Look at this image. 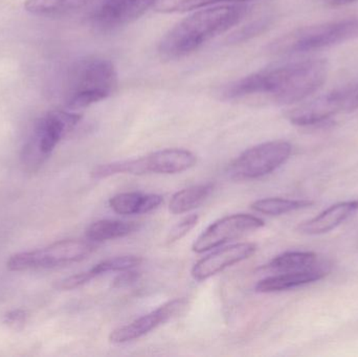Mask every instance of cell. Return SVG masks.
I'll return each mask as SVG.
<instances>
[{
	"mask_svg": "<svg viewBox=\"0 0 358 357\" xmlns=\"http://www.w3.org/2000/svg\"><path fill=\"white\" fill-rule=\"evenodd\" d=\"M328 64L323 59L301 61L257 71L223 88L225 100L268 94L280 104L301 102L315 94L327 79Z\"/></svg>",
	"mask_w": 358,
	"mask_h": 357,
	"instance_id": "6da1fadb",
	"label": "cell"
},
{
	"mask_svg": "<svg viewBox=\"0 0 358 357\" xmlns=\"http://www.w3.org/2000/svg\"><path fill=\"white\" fill-rule=\"evenodd\" d=\"M248 12V6L243 3L199 8L179 21L162 38L159 57L173 61L193 54L206 42L241 22Z\"/></svg>",
	"mask_w": 358,
	"mask_h": 357,
	"instance_id": "7a4b0ae2",
	"label": "cell"
},
{
	"mask_svg": "<svg viewBox=\"0 0 358 357\" xmlns=\"http://www.w3.org/2000/svg\"><path fill=\"white\" fill-rule=\"evenodd\" d=\"M117 73L108 59L87 57L71 65L65 83V108L77 111L106 100L117 89Z\"/></svg>",
	"mask_w": 358,
	"mask_h": 357,
	"instance_id": "3957f363",
	"label": "cell"
},
{
	"mask_svg": "<svg viewBox=\"0 0 358 357\" xmlns=\"http://www.w3.org/2000/svg\"><path fill=\"white\" fill-rule=\"evenodd\" d=\"M81 115L73 110H52L42 117L34 128L22 149L23 165L36 171L52 154L57 145L81 121Z\"/></svg>",
	"mask_w": 358,
	"mask_h": 357,
	"instance_id": "277c9868",
	"label": "cell"
},
{
	"mask_svg": "<svg viewBox=\"0 0 358 357\" xmlns=\"http://www.w3.org/2000/svg\"><path fill=\"white\" fill-rule=\"evenodd\" d=\"M358 37V19H346L296 29L271 46L275 54L313 52Z\"/></svg>",
	"mask_w": 358,
	"mask_h": 357,
	"instance_id": "5b68a950",
	"label": "cell"
},
{
	"mask_svg": "<svg viewBox=\"0 0 358 357\" xmlns=\"http://www.w3.org/2000/svg\"><path fill=\"white\" fill-rule=\"evenodd\" d=\"M196 163L197 159L191 151L178 148L164 149L140 159L98 166L92 171V176L101 180L117 174H178L191 169Z\"/></svg>",
	"mask_w": 358,
	"mask_h": 357,
	"instance_id": "8992f818",
	"label": "cell"
},
{
	"mask_svg": "<svg viewBox=\"0 0 358 357\" xmlns=\"http://www.w3.org/2000/svg\"><path fill=\"white\" fill-rule=\"evenodd\" d=\"M94 251V245L92 241L69 239L52 243L43 249L17 254L10 258L6 265L12 272L48 270L77 263L88 258Z\"/></svg>",
	"mask_w": 358,
	"mask_h": 357,
	"instance_id": "52a82bcc",
	"label": "cell"
},
{
	"mask_svg": "<svg viewBox=\"0 0 358 357\" xmlns=\"http://www.w3.org/2000/svg\"><path fill=\"white\" fill-rule=\"evenodd\" d=\"M292 146L285 140H271L244 151L229 166V175L238 180H257L273 173L289 159Z\"/></svg>",
	"mask_w": 358,
	"mask_h": 357,
	"instance_id": "ba28073f",
	"label": "cell"
},
{
	"mask_svg": "<svg viewBox=\"0 0 358 357\" xmlns=\"http://www.w3.org/2000/svg\"><path fill=\"white\" fill-rule=\"evenodd\" d=\"M264 226V221L248 214H234L225 216L210 224L196 239L192 249L197 254L216 249L229 241L240 238Z\"/></svg>",
	"mask_w": 358,
	"mask_h": 357,
	"instance_id": "9c48e42d",
	"label": "cell"
},
{
	"mask_svg": "<svg viewBox=\"0 0 358 357\" xmlns=\"http://www.w3.org/2000/svg\"><path fill=\"white\" fill-rule=\"evenodd\" d=\"M159 0H106L90 15L92 25L101 31H113L138 20Z\"/></svg>",
	"mask_w": 358,
	"mask_h": 357,
	"instance_id": "30bf717a",
	"label": "cell"
},
{
	"mask_svg": "<svg viewBox=\"0 0 358 357\" xmlns=\"http://www.w3.org/2000/svg\"><path fill=\"white\" fill-rule=\"evenodd\" d=\"M185 306L187 301L183 299L167 302L130 324L115 329L109 335V341L113 344H126L141 339L173 319Z\"/></svg>",
	"mask_w": 358,
	"mask_h": 357,
	"instance_id": "8fae6325",
	"label": "cell"
},
{
	"mask_svg": "<svg viewBox=\"0 0 358 357\" xmlns=\"http://www.w3.org/2000/svg\"><path fill=\"white\" fill-rule=\"evenodd\" d=\"M256 251L257 245L250 242L237 243L217 249L196 262L192 268V277L196 281L208 280L225 268H231L252 257Z\"/></svg>",
	"mask_w": 358,
	"mask_h": 357,
	"instance_id": "7c38bea8",
	"label": "cell"
},
{
	"mask_svg": "<svg viewBox=\"0 0 358 357\" xmlns=\"http://www.w3.org/2000/svg\"><path fill=\"white\" fill-rule=\"evenodd\" d=\"M358 210L357 201H343L336 203L315 217L302 222L298 226L299 232L310 236L326 234L336 230L344 224Z\"/></svg>",
	"mask_w": 358,
	"mask_h": 357,
	"instance_id": "4fadbf2b",
	"label": "cell"
},
{
	"mask_svg": "<svg viewBox=\"0 0 358 357\" xmlns=\"http://www.w3.org/2000/svg\"><path fill=\"white\" fill-rule=\"evenodd\" d=\"M325 265L299 272H280L259 281L255 289L257 293H271L298 289L310 283L317 282L327 276Z\"/></svg>",
	"mask_w": 358,
	"mask_h": 357,
	"instance_id": "5bb4252c",
	"label": "cell"
},
{
	"mask_svg": "<svg viewBox=\"0 0 358 357\" xmlns=\"http://www.w3.org/2000/svg\"><path fill=\"white\" fill-rule=\"evenodd\" d=\"M106 0H27L24 8L35 16L62 17L88 12L90 15Z\"/></svg>",
	"mask_w": 358,
	"mask_h": 357,
	"instance_id": "9a60e30c",
	"label": "cell"
},
{
	"mask_svg": "<svg viewBox=\"0 0 358 357\" xmlns=\"http://www.w3.org/2000/svg\"><path fill=\"white\" fill-rule=\"evenodd\" d=\"M164 203L163 196L157 194H142L126 192L115 195L109 199L110 209L119 215H136L155 211Z\"/></svg>",
	"mask_w": 358,
	"mask_h": 357,
	"instance_id": "2e32d148",
	"label": "cell"
},
{
	"mask_svg": "<svg viewBox=\"0 0 358 357\" xmlns=\"http://www.w3.org/2000/svg\"><path fill=\"white\" fill-rule=\"evenodd\" d=\"M321 265L324 264L320 263L317 256L313 252H287L273 258L265 268L280 274L311 270Z\"/></svg>",
	"mask_w": 358,
	"mask_h": 357,
	"instance_id": "e0dca14e",
	"label": "cell"
},
{
	"mask_svg": "<svg viewBox=\"0 0 358 357\" xmlns=\"http://www.w3.org/2000/svg\"><path fill=\"white\" fill-rule=\"evenodd\" d=\"M138 228V224L134 222L111 219L99 220L88 226L86 230V237L92 242H103V241L129 236Z\"/></svg>",
	"mask_w": 358,
	"mask_h": 357,
	"instance_id": "ac0fdd59",
	"label": "cell"
},
{
	"mask_svg": "<svg viewBox=\"0 0 358 357\" xmlns=\"http://www.w3.org/2000/svg\"><path fill=\"white\" fill-rule=\"evenodd\" d=\"M212 184H197L178 191L172 196L169 203V211L174 215L187 213L200 207L213 192Z\"/></svg>",
	"mask_w": 358,
	"mask_h": 357,
	"instance_id": "d6986e66",
	"label": "cell"
},
{
	"mask_svg": "<svg viewBox=\"0 0 358 357\" xmlns=\"http://www.w3.org/2000/svg\"><path fill=\"white\" fill-rule=\"evenodd\" d=\"M313 205V201L307 199H286L273 197V198L259 199L252 203V209L260 214L268 216H279L292 213L299 210L306 209Z\"/></svg>",
	"mask_w": 358,
	"mask_h": 357,
	"instance_id": "ffe728a7",
	"label": "cell"
},
{
	"mask_svg": "<svg viewBox=\"0 0 358 357\" xmlns=\"http://www.w3.org/2000/svg\"><path fill=\"white\" fill-rule=\"evenodd\" d=\"M142 262V258L138 257V256H121V257L104 260V261L96 264L90 270L94 278H96V277L102 276V275L107 274V272H122L128 270H134V268L140 265Z\"/></svg>",
	"mask_w": 358,
	"mask_h": 357,
	"instance_id": "44dd1931",
	"label": "cell"
},
{
	"mask_svg": "<svg viewBox=\"0 0 358 357\" xmlns=\"http://www.w3.org/2000/svg\"><path fill=\"white\" fill-rule=\"evenodd\" d=\"M250 1V0H178L171 6L164 8V12L183 13L189 10H199V8H208L210 6H216L222 2L229 3H242V2Z\"/></svg>",
	"mask_w": 358,
	"mask_h": 357,
	"instance_id": "7402d4cb",
	"label": "cell"
},
{
	"mask_svg": "<svg viewBox=\"0 0 358 357\" xmlns=\"http://www.w3.org/2000/svg\"><path fill=\"white\" fill-rule=\"evenodd\" d=\"M199 217L198 215H191L189 217H185V219L179 221L176 226H173L171 231H170L169 236H168V243L176 242V241L180 240L181 238L189 234V231L193 230L195 228L196 224H198Z\"/></svg>",
	"mask_w": 358,
	"mask_h": 357,
	"instance_id": "603a6c76",
	"label": "cell"
},
{
	"mask_svg": "<svg viewBox=\"0 0 358 357\" xmlns=\"http://www.w3.org/2000/svg\"><path fill=\"white\" fill-rule=\"evenodd\" d=\"M341 111H353L358 109V85L338 90Z\"/></svg>",
	"mask_w": 358,
	"mask_h": 357,
	"instance_id": "cb8c5ba5",
	"label": "cell"
},
{
	"mask_svg": "<svg viewBox=\"0 0 358 357\" xmlns=\"http://www.w3.org/2000/svg\"><path fill=\"white\" fill-rule=\"evenodd\" d=\"M94 278L90 270L87 272H80V274L73 275V276L69 277L59 283L58 287L63 291H71V289H78L82 285L86 284Z\"/></svg>",
	"mask_w": 358,
	"mask_h": 357,
	"instance_id": "d4e9b609",
	"label": "cell"
},
{
	"mask_svg": "<svg viewBox=\"0 0 358 357\" xmlns=\"http://www.w3.org/2000/svg\"><path fill=\"white\" fill-rule=\"evenodd\" d=\"M27 314L23 310H13L4 316V323L13 329H20L24 326Z\"/></svg>",
	"mask_w": 358,
	"mask_h": 357,
	"instance_id": "484cf974",
	"label": "cell"
},
{
	"mask_svg": "<svg viewBox=\"0 0 358 357\" xmlns=\"http://www.w3.org/2000/svg\"><path fill=\"white\" fill-rule=\"evenodd\" d=\"M140 278V272H134L132 270H125L122 272L117 278L113 281V287L115 289H121V287H126L128 285L134 284V282Z\"/></svg>",
	"mask_w": 358,
	"mask_h": 357,
	"instance_id": "4316f807",
	"label": "cell"
},
{
	"mask_svg": "<svg viewBox=\"0 0 358 357\" xmlns=\"http://www.w3.org/2000/svg\"><path fill=\"white\" fill-rule=\"evenodd\" d=\"M266 27V22L265 21H258L255 22L254 24L250 25L246 29H242L239 34L235 37V41L238 40H245L248 39L250 36L256 35V34L260 33L264 27Z\"/></svg>",
	"mask_w": 358,
	"mask_h": 357,
	"instance_id": "83f0119b",
	"label": "cell"
},
{
	"mask_svg": "<svg viewBox=\"0 0 358 357\" xmlns=\"http://www.w3.org/2000/svg\"><path fill=\"white\" fill-rule=\"evenodd\" d=\"M328 4L332 6H345V4L352 3V2L358 1V0H325Z\"/></svg>",
	"mask_w": 358,
	"mask_h": 357,
	"instance_id": "f1b7e54d",
	"label": "cell"
}]
</instances>
